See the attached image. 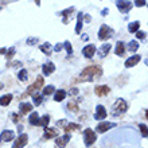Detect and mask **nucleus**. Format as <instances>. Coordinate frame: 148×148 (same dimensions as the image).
Here are the masks:
<instances>
[{
    "label": "nucleus",
    "mask_w": 148,
    "mask_h": 148,
    "mask_svg": "<svg viewBox=\"0 0 148 148\" xmlns=\"http://www.w3.org/2000/svg\"><path fill=\"white\" fill-rule=\"evenodd\" d=\"M113 34H114V31H113L109 26L102 24L101 27H100V30H98V39L100 40H106V39L112 38Z\"/></svg>",
    "instance_id": "obj_4"
},
{
    "label": "nucleus",
    "mask_w": 148,
    "mask_h": 148,
    "mask_svg": "<svg viewBox=\"0 0 148 148\" xmlns=\"http://www.w3.org/2000/svg\"><path fill=\"white\" fill-rule=\"evenodd\" d=\"M62 47H65V50L67 51V54H73V47H71V43L69 42V40H65Z\"/></svg>",
    "instance_id": "obj_31"
},
{
    "label": "nucleus",
    "mask_w": 148,
    "mask_h": 148,
    "mask_svg": "<svg viewBox=\"0 0 148 148\" xmlns=\"http://www.w3.org/2000/svg\"><path fill=\"white\" fill-rule=\"evenodd\" d=\"M117 8H119V11L123 12V14H127V12L132 8V1H117L116 3Z\"/></svg>",
    "instance_id": "obj_12"
},
{
    "label": "nucleus",
    "mask_w": 148,
    "mask_h": 148,
    "mask_svg": "<svg viewBox=\"0 0 148 148\" xmlns=\"http://www.w3.org/2000/svg\"><path fill=\"white\" fill-rule=\"evenodd\" d=\"M39 50L42 51L43 54H46L47 57H50L51 53H53V47H51V45L49 42H45L43 45H40V46H39Z\"/></svg>",
    "instance_id": "obj_20"
},
{
    "label": "nucleus",
    "mask_w": 148,
    "mask_h": 148,
    "mask_svg": "<svg viewBox=\"0 0 148 148\" xmlns=\"http://www.w3.org/2000/svg\"><path fill=\"white\" fill-rule=\"evenodd\" d=\"M67 109H70L71 112L77 113V112H78V105H77V102L70 101V102H69V104H67Z\"/></svg>",
    "instance_id": "obj_33"
},
{
    "label": "nucleus",
    "mask_w": 148,
    "mask_h": 148,
    "mask_svg": "<svg viewBox=\"0 0 148 148\" xmlns=\"http://www.w3.org/2000/svg\"><path fill=\"white\" fill-rule=\"evenodd\" d=\"M12 120H14V121H19V116L14 113V114H12Z\"/></svg>",
    "instance_id": "obj_42"
},
{
    "label": "nucleus",
    "mask_w": 148,
    "mask_h": 148,
    "mask_svg": "<svg viewBox=\"0 0 148 148\" xmlns=\"http://www.w3.org/2000/svg\"><path fill=\"white\" fill-rule=\"evenodd\" d=\"M106 116H108V113H106V109L104 105H97L96 108V113H94V119L98 121H102L105 120Z\"/></svg>",
    "instance_id": "obj_6"
},
{
    "label": "nucleus",
    "mask_w": 148,
    "mask_h": 148,
    "mask_svg": "<svg viewBox=\"0 0 148 148\" xmlns=\"http://www.w3.org/2000/svg\"><path fill=\"white\" fill-rule=\"evenodd\" d=\"M139 128H140V131H141V135H143L144 137H147V136H148L147 125H145V124H140V125H139Z\"/></svg>",
    "instance_id": "obj_35"
},
{
    "label": "nucleus",
    "mask_w": 148,
    "mask_h": 148,
    "mask_svg": "<svg viewBox=\"0 0 148 148\" xmlns=\"http://www.w3.org/2000/svg\"><path fill=\"white\" fill-rule=\"evenodd\" d=\"M18 78H19L20 81H27V71H26V69H22L18 73Z\"/></svg>",
    "instance_id": "obj_32"
},
{
    "label": "nucleus",
    "mask_w": 148,
    "mask_h": 148,
    "mask_svg": "<svg viewBox=\"0 0 148 148\" xmlns=\"http://www.w3.org/2000/svg\"><path fill=\"white\" fill-rule=\"evenodd\" d=\"M32 100H34V105L35 106H39L42 104V96L40 94H32Z\"/></svg>",
    "instance_id": "obj_30"
},
{
    "label": "nucleus",
    "mask_w": 148,
    "mask_h": 148,
    "mask_svg": "<svg viewBox=\"0 0 148 148\" xmlns=\"http://www.w3.org/2000/svg\"><path fill=\"white\" fill-rule=\"evenodd\" d=\"M43 84H45V79H43L42 75H38L35 79V82L34 84H31V85L27 88V93L24 94V96H27V94H34V92H36V90H39L40 88L43 86Z\"/></svg>",
    "instance_id": "obj_5"
},
{
    "label": "nucleus",
    "mask_w": 148,
    "mask_h": 148,
    "mask_svg": "<svg viewBox=\"0 0 148 148\" xmlns=\"http://www.w3.org/2000/svg\"><path fill=\"white\" fill-rule=\"evenodd\" d=\"M54 50L57 51V53H58V51H61V50H62V45H61V43H57V45H55V47H54Z\"/></svg>",
    "instance_id": "obj_41"
},
{
    "label": "nucleus",
    "mask_w": 148,
    "mask_h": 148,
    "mask_svg": "<svg viewBox=\"0 0 148 148\" xmlns=\"http://www.w3.org/2000/svg\"><path fill=\"white\" fill-rule=\"evenodd\" d=\"M12 98H14V96H12V94H10V93L1 96V97H0V105H1V106H8L10 104H11Z\"/></svg>",
    "instance_id": "obj_21"
},
{
    "label": "nucleus",
    "mask_w": 148,
    "mask_h": 148,
    "mask_svg": "<svg viewBox=\"0 0 148 148\" xmlns=\"http://www.w3.org/2000/svg\"><path fill=\"white\" fill-rule=\"evenodd\" d=\"M82 16H84V14H81V12H79V15H78V18H77V26H75V34H79V32L82 31Z\"/></svg>",
    "instance_id": "obj_28"
},
{
    "label": "nucleus",
    "mask_w": 148,
    "mask_h": 148,
    "mask_svg": "<svg viewBox=\"0 0 148 148\" xmlns=\"http://www.w3.org/2000/svg\"><path fill=\"white\" fill-rule=\"evenodd\" d=\"M139 27H140V22H139V20H136V22H132V23L128 24V31L131 32V34H133V32H137V31H139Z\"/></svg>",
    "instance_id": "obj_26"
},
{
    "label": "nucleus",
    "mask_w": 148,
    "mask_h": 148,
    "mask_svg": "<svg viewBox=\"0 0 148 148\" xmlns=\"http://www.w3.org/2000/svg\"><path fill=\"white\" fill-rule=\"evenodd\" d=\"M97 140V135L94 133L93 129L90 128H86L84 131V143H85L86 147H90V145H93Z\"/></svg>",
    "instance_id": "obj_3"
},
{
    "label": "nucleus",
    "mask_w": 148,
    "mask_h": 148,
    "mask_svg": "<svg viewBox=\"0 0 148 148\" xmlns=\"http://www.w3.org/2000/svg\"><path fill=\"white\" fill-rule=\"evenodd\" d=\"M27 141H28L27 133H22L19 137H16L15 139V143H14L12 148H23L24 145L27 144Z\"/></svg>",
    "instance_id": "obj_7"
},
{
    "label": "nucleus",
    "mask_w": 148,
    "mask_h": 148,
    "mask_svg": "<svg viewBox=\"0 0 148 148\" xmlns=\"http://www.w3.org/2000/svg\"><path fill=\"white\" fill-rule=\"evenodd\" d=\"M55 90V88L53 85H49V86H46L45 89H43V96H50L53 92Z\"/></svg>",
    "instance_id": "obj_34"
},
{
    "label": "nucleus",
    "mask_w": 148,
    "mask_h": 148,
    "mask_svg": "<svg viewBox=\"0 0 148 148\" xmlns=\"http://www.w3.org/2000/svg\"><path fill=\"white\" fill-rule=\"evenodd\" d=\"M132 4H135L136 7H143V5H145V4H147V1H133Z\"/></svg>",
    "instance_id": "obj_40"
},
{
    "label": "nucleus",
    "mask_w": 148,
    "mask_h": 148,
    "mask_svg": "<svg viewBox=\"0 0 148 148\" xmlns=\"http://www.w3.org/2000/svg\"><path fill=\"white\" fill-rule=\"evenodd\" d=\"M49 123H50V116H49V114H45V116L39 117V125H40V127H45V128H47Z\"/></svg>",
    "instance_id": "obj_27"
},
{
    "label": "nucleus",
    "mask_w": 148,
    "mask_h": 148,
    "mask_svg": "<svg viewBox=\"0 0 148 148\" xmlns=\"http://www.w3.org/2000/svg\"><path fill=\"white\" fill-rule=\"evenodd\" d=\"M71 139V135H63L61 137H57V141H55V148H65L66 144L70 141Z\"/></svg>",
    "instance_id": "obj_8"
},
{
    "label": "nucleus",
    "mask_w": 148,
    "mask_h": 148,
    "mask_svg": "<svg viewBox=\"0 0 148 148\" xmlns=\"http://www.w3.org/2000/svg\"><path fill=\"white\" fill-rule=\"evenodd\" d=\"M110 92V88L108 85H98L94 88V93L97 94L98 97H104Z\"/></svg>",
    "instance_id": "obj_11"
},
{
    "label": "nucleus",
    "mask_w": 148,
    "mask_h": 148,
    "mask_svg": "<svg viewBox=\"0 0 148 148\" xmlns=\"http://www.w3.org/2000/svg\"><path fill=\"white\" fill-rule=\"evenodd\" d=\"M42 71L45 75H50V74H53L55 71V65L53 62H47L45 63L42 66Z\"/></svg>",
    "instance_id": "obj_15"
},
{
    "label": "nucleus",
    "mask_w": 148,
    "mask_h": 148,
    "mask_svg": "<svg viewBox=\"0 0 148 148\" xmlns=\"http://www.w3.org/2000/svg\"><path fill=\"white\" fill-rule=\"evenodd\" d=\"M127 109H128L127 101L123 100V98H119V100H116L114 104L112 105V114L113 116H120V114L127 112Z\"/></svg>",
    "instance_id": "obj_2"
},
{
    "label": "nucleus",
    "mask_w": 148,
    "mask_h": 148,
    "mask_svg": "<svg viewBox=\"0 0 148 148\" xmlns=\"http://www.w3.org/2000/svg\"><path fill=\"white\" fill-rule=\"evenodd\" d=\"M125 45L124 42H121V40H119V42L116 43V47H114V54L119 55V57H123V55L125 54Z\"/></svg>",
    "instance_id": "obj_17"
},
{
    "label": "nucleus",
    "mask_w": 148,
    "mask_h": 148,
    "mask_svg": "<svg viewBox=\"0 0 148 148\" xmlns=\"http://www.w3.org/2000/svg\"><path fill=\"white\" fill-rule=\"evenodd\" d=\"M110 49H112V46H110L109 43H105V45H102L100 49H98V57L100 58H105L106 55H108V53L110 51Z\"/></svg>",
    "instance_id": "obj_16"
},
{
    "label": "nucleus",
    "mask_w": 148,
    "mask_h": 148,
    "mask_svg": "<svg viewBox=\"0 0 148 148\" xmlns=\"http://www.w3.org/2000/svg\"><path fill=\"white\" fill-rule=\"evenodd\" d=\"M94 54H96V46L94 45H88L82 49V55L85 58H92Z\"/></svg>",
    "instance_id": "obj_13"
},
{
    "label": "nucleus",
    "mask_w": 148,
    "mask_h": 148,
    "mask_svg": "<svg viewBox=\"0 0 148 148\" xmlns=\"http://www.w3.org/2000/svg\"><path fill=\"white\" fill-rule=\"evenodd\" d=\"M5 53H7V49H5V47H1V49H0V54H5Z\"/></svg>",
    "instance_id": "obj_44"
},
{
    "label": "nucleus",
    "mask_w": 148,
    "mask_h": 148,
    "mask_svg": "<svg viewBox=\"0 0 148 148\" xmlns=\"http://www.w3.org/2000/svg\"><path fill=\"white\" fill-rule=\"evenodd\" d=\"M74 11V7H70V8H66V10H63L59 15L61 16H63V23L66 24L69 20H70V14Z\"/></svg>",
    "instance_id": "obj_22"
},
{
    "label": "nucleus",
    "mask_w": 148,
    "mask_h": 148,
    "mask_svg": "<svg viewBox=\"0 0 148 148\" xmlns=\"http://www.w3.org/2000/svg\"><path fill=\"white\" fill-rule=\"evenodd\" d=\"M14 137H15V132L11 131V129H5L3 132L0 133V143H3V141H11L14 140Z\"/></svg>",
    "instance_id": "obj_10"
},
{
    "label": "nucleus",
    "mask_w": 148,
    "mask_h": 148,
    "mask_svg": "<svg viewBox=\"0 0 148 148\" xmlns=\"http://www.w3.org/2000/svg\"><path fill=\"white\" fill-rule=\"evenodd\" d=\"M19 110H20L22 114H26V113H28V112H31L32 110V105L30 104V102H22V104L19 105Z\"/></svg>",
    "instance_id": "obj_24"
},
{
    "label": "nucleus",
    "mask_w": 148,
    "mask_h": 148,
    "mask_svg": "<svg viewBox=\"0 0 148 148\" xmlns=\"http://www.w3.org/2000/svg\"><path fill=\"white\" fill-rule=\"evenodd\" d=\"M3 5H5V3H3V1H0V8L3 7Z\"/></svg>",
    "instance_id": "obj_47"
},
{
    "label": "nucleus",
    "mask_w": 148,
    "mask_h": 148,
    "mask_svg": "<svg viewBox=\"0 0 148 148\" xmlns=\"http://www.w3.org/2000/svg\"><path fill=\"white\" fill-rule=\"evenodd\" d=\"M65 132L67 135H70L73 131H78V129H81V124H77V123H67V125L65 127Z\"/></svg>",
    "instance_id": "obj_19"
},
{
    "label": "nucleus",
    "mask_w": 148,
    "mask_h": 148,
    "mask_svg": "<svg viewBox=\"0 0 148 148\" xmlns=\"http://www.w3.org/2000/svg\"><path fill=\"white\" fill-rule=\"evenodd\" d=\"M66 96H67V93L65 92V90H62V89L57 90V92H55V94H54V101H57V102L63 101V100L66 98Z\"/></svg>",
    "instance_id": "obj_23"
},
{
    "label": "nucleus",
    "mask_w": 148,
    "mask_h": 148,
    "mask_svg": "<svg viewBox=\"0 0 148 148\" xmlns=\"http://www.w3.org/2000/svg\"><path fill=\"white\" fill-rule=\"evenodd\" d=\"M102 75V69L97 65H93V66H88L85 67L84 70L81 71V74L77 77L75 81L78 82H92L96 81L97 78H100Z\"/></svg>",
    "instance_id": "obj_1"
},
{
    "label": "nucleus",
    "mask_w": 148,
    "mask_h": 148,
    "mask_svg": "<svg viewBox=\"0 0 148 148\" xmlns=\"http://www.w3.org/2000/svg\"><path fill=\"white\" fill-rule=\"evenodd\" d=\"M137 49H139V43L136 42V40H131V42L128 43V50L129 51H136Z\"/></svg>",
    "instance_id": "obj_29"
},
{
    "label": "nucleus",
    "mask_w": 148,
    "mask_h": 148,
    "mask_svg": "<svg viewBox=\"0 0 148 148\" xmlns=\"http://www.w3.org/2000/svg\"><path fill=\"white\" fill-rule=\"evenodd\" d=\"M106 14H108V8H104V10H102V12H101V15L102 16H106Z\"/></svg>",
    "instance_id": "obj_43"
},
{
    "label": "nucleus",
    "mask_w": 148,
    "mask_h": 148,
    "mask_svg": "<svg viewBox=\"0 0 148 148\" xmlns=\"http://www.w3.org/2000/svg\"><path fill=\"white\" fill-rule=\"evenodd\" d=\"M113 127H116V124L114 123H108V121H102V123H100V124L96 127V131H97L98 133H104L106 132L108 129L113 128Z\"/></svg>",
    "instance_id": "obj_9"
},
{
    "label": "nucleus",
    "mask_w": 148,
    "mask_h": 148,
    "mask_svg": "<svg viewBox=\"0 0 148 148\" xmlns=\"http://www.w3.org/2000/svg\"><path fill=\"white\" fill-rule=\"evenodd\" d=\"M38 42V38H30V39H27V45H30V46H31V45H35V43Z\"/></svg>",
    "instance_id": "obj_39"
},
{
    "label": "nucleus",
    "mask_w": 148,
    "mask_h": 148,
    "mask_svg": "<svg viewBox=\"0 0 148 148\" xmlns=\"http://www.w3.org/2000/svg\"><path fill=\"white\" fill-rule=\"evenodd\" d=\"M5 54H7V59H12L14 54H15V47H11V49H10V50H8Z\"/></svg>",
    "instance_id": "obj_36"
},
{
    "label": "nucleus",
    "mask_w": 148,
    "mask_h": 148,
    "mask_svg": "<svg viewBox=\"0 0 148 148\" xmlns=\"http://www.w3.org/2000/svg\"><path fill=\"white\" fill-rule=\"evenodd\" d=\"M140 59L141 57L140 55H132V57H129L127 61H125V67H133V66H136L137 63L140 62Z\"/></svg>",
    "instance_id": "obj_14"
},
{
    "label": "nucleus",
    "mask_w": 148,
    "mask_h": 148,
    "mask_svg": "<svg viewBox=\"0 0 148 148\" xmlns=\"http://www.w3.org/2000/svg\"><path fill=\"white\" fill-rule=\"evenodd\" d=\"M43 137L45 139H53V137H58V131L55 128H46L45 129V133H43Z\"/></svg>",
    "instance_id": "obj_18"
},
{
    "label": "nucleus",
    "mask_w": 148,
    "mask_h": 148,
    "mask_svg": "<svg viewBox=\"0 0 148 148\" xmlns=\"http://www.w3.org/2000/svg\"><path fill=\"white\" fill-rule=\"evenodd\" d=\"M57 125L58 127H62V128H65L67 125V121L66 120H59V121H57Z\"/></svg>",
    "instance_id": "obj_38"
},
{
    "label": "nucleus",
    "mask_w": 148,
    "mask_h": 148,
    "mask_svg": "<svg viewBox=\"0 0 148 148\" xmlns=\"http://www.w3.org/2000/svg\"><path fill=\"white\" fill-rule=\"evenodd\" d=\"M85 20H86V22H90V20H92V18H90V16H85Z\"/></svg>",
    "instance_id": "obj_46"
},
{
    "label": "nucleus",
    "mask_w": 148,
    "mask_h": 148,
    "mask_svg": "<svg viewBox=\"0 0 148 148\" xmlns=\"http://www.w3.org/2000/svg\"><path fill=\"white\" fill-rule=\"evenodd\" d=\"M70 93H71V94H77V93H78V89H75V88H73V89L70 90Z\"/></svg>",
    "instance_id": "obj_45"
},
{
    "label": "nucleus",
    "mask_w": 148,
    "mask_h": 148,
    "mask_svg": "<svg viewBox=\"0 0 148 148\" xmlns=\"http://www.w3.org/2000/svg\"><path fill=\"white\" fill-rule=\"evenodd\" d=\"M136 36H137V39H145V36H147V32H144V31H137L136 32Z\"/></svg>",
    "instance_id": "obj_37"
},
{
    "label": "nucleus",
    "mask_w": 148,
    "mask_h": 148,
    "mask_svg": "<svg viewBox=\"0 0 148 148\" xmlns=\"http://www.w3.org/2000/svg\"><path fill=\"white\" fill-rule=\"evenodd\" d=\"M28 123L31 125H39V114L38 112H32L28 117Z\"/></svg>",
    "instance_id": "obj_25"
}]
</instances>
